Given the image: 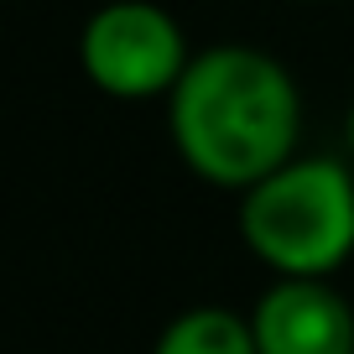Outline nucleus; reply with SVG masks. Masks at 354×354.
<instances>
[{
    "label": "nucleus",
    "mask_w": 354,
    "mask_h": 354,
    "mask_svg": "<svg viewBox=\"0 0 354 354\" xmlns=\"http://www.w3.org/2000/svg\"><path fill=\"white\" fill-rule=\"evenodd\" d=\"M156 354H261L255 328L230 308H193L156 339Z\"/></svg>",
    "instance_id": "obj_5"
},
{
    "label": "nucleus",
    "mask_w": 354,
    "mask_h": 354,
    "mask_svg": "<svg viewBox=\"0 0 354 354\" xmlns=\"http://www.w3.org/2000/svg\"><path fill=\"white\" fill-rule=\"evenodd\" d=\"M240 234L281 277H323L354 250V183L339 162H287L240 209Z\"/></svg>",
    "instance_id": "obj_2"
},
{
    "label": "nucleus",
    "mask_w": 354,
    "mask_h": 354,
    "mask_svg": "<svg viewBox=\"0 0 354 354\" xmlns=\"http://www.w3.org/2000/svg\"><path fill=\"white\" fill-rule=\"evenodd\" d=\"M261 354H354V313L318 277H287L250 318Z\"/></svg>",
    "instance_id": "obj_4"
},
{
    "label": "nucleus",
    "mask_w": 354,
    "mask_h": 354,
    "mask_svg": "<svg viewBox=\"0 0 354 354\" xmlns=\"http://www.w3.org/2000/svg\"><path fill=\"white\" fill-rule=\"evenodd\" d=\"M172 136L198 177L255 188L287 167L297 141V88L266 53L214 47L172 84Z\"/></svg>",
    "instance_id": "obj_1"
},
{
    "label": "nucleus",
    "mask_w": 354,
    "mask_h": 354,
    "mask_svg": "<svg viewBox=\"0 0 354 354\" xmlns=\"http://www.w3.org/2000/svg\"><path fill=\"white\" fill-rule=\"evenodd\" d=\"M349 151H354V110H349Z\"/></svg>",
    "instance_id": "obj_6"
},
{
    "label": "nucleus",
    "mask_w": 354,
    "mask_h": 354,
    "mask_svg": "<svg viewBox=\"0 0 354 354\" xmlns=\"http://www.w3.org/2000/svg\"><path fill=\"white\" fill-rule=\"evenodd\" d=\"M183 32L167 11L146 0L104 6L84 26V73L120 100H141L183 78Z\"/></svg>",
    "instance_id": "obj_3"
}]
</instances>
